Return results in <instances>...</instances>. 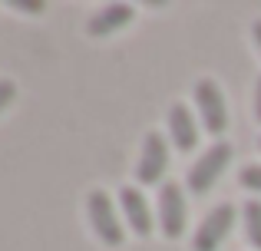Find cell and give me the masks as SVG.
Segmentation results:
<instances>
[{
    "mask_svg": "<svg viewBox=\"0 0 261 251\" xmlns=\"http://www.w3.org/2000/svg\"><path fill=\"white\" fill-rule=\"evenodd\" d=\"M169 169V142L162 132H149L142 139V155L136 162V182L139 185H159Z\"/></svg>",
    "mask_w": 261,
    "mask_h": 251,
    "instance_id": "8992f818",
    "label": "cell"
},
{
    "mask_svg": "<svg viewBox=\"0 0 261 251\" xmlns=\"http://www.w3.org/2000/svg\"><path fill=\"white\" fill-rule=\"evenodd\" d=\"M255 116H258V123H261V76H258V83H255Z\"/></svg>",
    "mask_w": 261,
    "mask_h": 251,
    "instance_id": "5bb4252c",
    "label": "cell"
},
{
    "mask_svg": "<svg viewBox=\"0 0 261 251\" xmlns=\"http://www.w3.org/2000/svg\"><path fill=\"white\" fill-rule=\"evenodd\" d=\"M169 139L175 142V149L182 152H192L198 146V123L192 116V109L185 103H175L169 109Z\"/></svg>",
    "mask_w": 261,
    "mask_h": 251,
    "instance_id": "ba28073f",
    "label": "cell"
},
{
    "mask_svg": "<svg viewBox=\"0 0 261 251\" xmlns=\"http://www.w3.org/2000/svg\"><path fill=\"white\" fill-rule=\"evenodd\" d=\"M86 215H89V225L96 228V235H99L102 245L119 248L122 241H126V228H122L119 212H116L113 199H109L106 192H89V199H86Z\"/></svg>",
    "mask_w": 261,
    "mask_h": 251,
    "instance_id": "7a4b0ae2",
    "label": "cell"
},
{
    "mask_svg": "<svg viewBox=\"0 0 261 251\" xmlns=\"http://www.w3.org/2000/svg\"><path fill=\"white\" fill-rule=\"evenodd\" d=\"M13 7L17 10H23V13H43V0H13Z\"/></svg>",
    "mask_w": 261,
    "mask_h": 251,
    "instance_id": "4fadbf2b",
    "label": "cell"
},
{
    "mask_svg": "<svg viewBox=\"0 0 261 251\" xmlns=\"http://www.w3.org/2000/svg\"><path fill=\"white\" fill-rule=\"evenodd\" d=\"M251 37H255V43H258V53H261V20H255V26H251Z\"/></svg>",
    "mask_w": 261,
    "mask_h": 251,
    "instance_id": "9a60e30c",
    "label": "cell"
},
{
    "mask_svg": "<svg viewBox=\"0 0 261 251\" xmlns=\"http://www.w3.org/2000/svg\"><path fill=\"white\" fill-rule=\"evenodd\" d=\"M13 96H17V86H13L10 79H0V113L13 103Z\"/></svg>",
    "mask_w": 261,
    "mask_h": 251,
    "instance_id": "7c38bea8",
    "label": "cell"
},
{
    "mask_svg": "<svg viewBox=\"0 0 261 251\" xmlns=\"http://www.w3.org/2000/svg\"><path fill=\"white\" fill-rule=\"evenodd\" d=\"M155 218L166 238H182L185 221H189V205H185V192L175 182H166L159 188V205H155Z\"/></svg>",
    "mask_w": 261,
    "mask_h": 251,
    "instance_id": "277c9868",
    "label": "cell"
},
{
    "mask_svg": "<svg viewBox=\"0 0 261 251\" xmlns=\"http://www.w3.org/2000/svg\"><path fill=\"white\" fill-rule=\"evenodd\" d=\"M133 17H136V10L129 4H109V7H102L99 13L89 17L86 33H89V37H109V33L129 26V23H133Z\"/></svg>",
    "mask_w": 261,
    "mask_h": 251,
    "instance_id": "9c48e42d",
    "label": "cell"
},
{
    "mask_svg": "<svg viewBox=\"0 0 261 251\" xmlns=\"http://www.w3.org/2000/svg\"><path fill=\"white\" fill-rule=\"evenodd\" d=\"M242 215H245V232H248V241L261 251V202H248Z\"/></svg>",
    "mask_w": 261,
    "mask_h": 251,
    "instance_id": "30bf717a",
    "label": "cell"
},
{
    "mask_svg": "<svg viewBox=\"0 0 261 251\" xmlns=\"http://www.w3.org/2000/svg\"><path fill=\"white\" fill-rule=\"evenodd\" d=\"M195 106H198V119L212 135H222L228 126V106H225L222 86L215 79H198L195 83Z\"/></svg>",
    "mask_w": 261,
    "mask_h": 251,
    "instance_id": "5b68a950",
    "label": "cell"
},
{
    "mask_svg": "<svg viewBox=\"0 0 261 251\" xmlns=\"http://www.w3.org/2000/svg\"><path fill=\"white\" fill-rule=\"evenodd\" d=\"M228 162H231V146L228 142H215L212 149H205V152L195 159V165L189 169V192H195V195L212 192L215 182L225 175Z\"/></svg>",
    "mask_w": 261,
    "mask_h": 251,
    "instance_id": "6da1fadb",
    "label": "cell"
},
{
    "mask_svg": "<svg viewBox=\"0 0 261 251\" xmlns=\"http://www.w3.org/2000/svg\"><path fill=\"white\" fill-rule=\"evenodd\" d=\"M238 182H242L248 192L261 195V165H245V169H242V175H238Z\"/></svg>",
    "mask_w": 261,
    "mask_h": 251,
    "instance_id": "8fae6325",
    "label": "cell"
},
{
    "mask_svg": "<svg viewBox=\"0 0 261 251\" xmlns=\"http://www.w3.org/2000/svg\"><path fill=\"white\" fill-rule=\"evenodd\" d=\"M235 205L231 202H222L215 205L208 215L202 218V225L195 228V238H192V248L195 251H218L222 241L228 238V232L235 228Z\"/></svg>",
    "mask_w": 261,
    "mask_h": 251,
    "instance_id": "3957f363",
    "label": "cell"
},
{
    "mask_svg": "<svg viewBox=\"0 0 261 251\" xmlns=\"http://www.w3.org/2000/svg\"><path fill=\"white\" fill-rule=\"evenodd\" d=\"M119 208H122V218H126V225L133 228L139 238H149V235H152V212H149L146 195H142L136 185H126V188L119 192Z\"/></svg>",
    "mask_w": 261,
    "mask_h": 251,
    "instance_id": "52a82bcc",
    "label": "cell"
}]
</instances>
